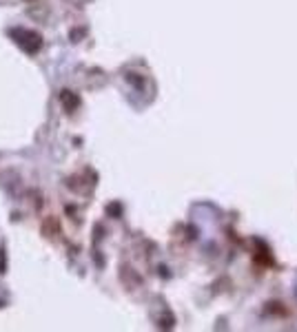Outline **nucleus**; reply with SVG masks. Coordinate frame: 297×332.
I'll return each instance as SVG.
<instances>
[{"mask_svg":"<svg viewBox=\"0 0 297 332\" xmlns=\"http://www.w3.org/2000/svg\"><path fill=\"white\" fill-rule=\"evenodd\" d=\"M60 100L65 102V107L69 109V111H71L74 107H78V102H80L78 98H74V96H71V91H62V93H60Z\"/></svg>","mask_w":297,"mask_h":332,"instance_id":"f257e3e1","label":"nucleus"}]
</instances>
